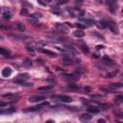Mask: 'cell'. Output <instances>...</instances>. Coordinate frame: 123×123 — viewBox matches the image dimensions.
Listing matches in <instances>:
<instances>
[{"instance_id":"1","label":"cell","mask_w":123,"mask_h":123,"mask_svg":"<svg viewBox=\"0 0 123 123\" xmlns=\"http://www.w3.org/2000/svg\"><path fill=\"white\" fill-rule=\"evenodd\" d=\"M121 87H122V85H121V84H119V83H117V84H111V85L103 86V87H101V88H100V89H101L102 91L112 93V92H114L117 89H120Z\"/></svg>"},{"instance_id":"2","label":"cell","mask_w":123,"mask_h":123,"mask_svg":"<svg viewBox=\"0 0 123 123\" xmlns=\"http://www.w3.org/2000/svg\"><path fill=\"white\" fill-rule=\"evenodd\" d=\"M8 37L13 38L14 39L21 40V41H30V40H32V39H31L32 38H30V37H28V36H25V35H22V34H21V35H18V34H9Z\"/></svg>"},{"instance_id":"3","label":"cell","mask_w":123,"mask_h":123,"mask_svg":"<svg viewBox=\"0 0 123 123\" xmlns=\"http://www.w3.org/2000/svg\"><path fill=\"white\" fill-rule=\"evenodd\" d=\"M30 78V75L28 74V73H20V74H18L17 75V77H16V79H15V83H18V84H22L23 82H25V81H27L28 79Z\"/></svg>"},{"instance_id":"4","label":"cell","mask_w":123,"mask_h":123,"mask_svg":"<svg viewBox=\"0 0 123 123\" xmlns=\"http://www.w3.org/2000/svg\"><path fill=\"white\" fill-rule=\"evenodd\" d=\"M0 14H1L3 15V17L6 19H10L12 17V12L7 7H0Z\"/></svg>"},{"instance_id":"5","label":"cell","mask_w":123,"mask_h":123,"mask_svg":"<svg viewBox=\"0 0 123 123\" xmlns=\"http://www.w3.org/2000/svg\"><path fill=\"white\" fill-rule=\"evenodd\" d=\"M107 4H108V7H109V10H110L111 13H115L116 12V10H117L116 0H108Z\"/></svg>"},{"instance_id":"6","label":"cell","mask_w":123,"mask_h":123,"mask_svg":"<svg viewBox=\"0 0 123 123\" xmlns=\"http://www.w3.org/2000/svg\"><path fill=\"white\" fill-rule=\"evenodd\" d=\"M48 105H49V103H48V102H45V103H42V104L38 105V106L30 107V108H28V109H26V110H24V112H26V113H28V112H37V111L40 110L42 107H44V106H48Z\"/></svg>"},{"instance_id":"7","label":"cell","mask_w":123,"mask_h":123,"mask_svg":"<svg viewBox=\"0 0 123 123\" xmlns=\"http://www.w3.org/2000/svg\"><path fill=\"white\" fill-rule=\"evenodd\" d=\"M106 24H107V26L111 29V31H112L113 33H114V34H118V33H119V29H118L117 25H116L114 22L109 21V22H106Z\"/></svg>"},{"instance_id":"8","label":"cell","mask_w":123,"mask_h":123,"mask_svg":"<svg viewBox=\"0 0 123 123\" xmlns=\"http://www.w3.org/2000/svg\"><path fill=\"white\" fill-rule=\"evenodd\" d=\"M45 99H46V96L45 95H36V96L30 97L29 98V101L35 103V102H41V101H43Z\"/></svg>"},{"instance_id":"9","label":"cell","mask_w":123,"mask_h":123,"mask_svg":"<svg viewBox=\"0 0 123 123\" xmlns=\"http://www.w3.org/2000/svg\"><path fill=\"white\" fill-rule=\"evenodd\" d=\"M62 78L66 81H77L79 79L78 75L74 74H62Z\"/></svg>"},{"instance_id":"10","label":"cell","mask_w":123,"mask_h":123,"mask_svg":"<svg viewBox=\"0 0 123 123\" xmlns=\"http://www.w3.org/2000/svg\"><path fill=\"white\" fill-rule=\"evenodd\" d=\"M55 26H56V29L58 31H60V32H63V33H66L67 32V27H66L65 24H64V23H56Z\"/></svg>"},{"instance_id":"11","label":"cell","mask_w":123,"mask_h":123,"mask_svg":"<svg viewBox=\"0 0 123 123\" xmlns=\"http://www.w3.org/2000/svg\"><path fill=\"white\" fill-rule=\"evenodd\" d=\"M58 98H59L60 101L64 102V103H69V102L72 101V97H70L68 95H60Z\"/></svg>"},{"instance_id":"12","label":"cell","mask_w":123,"mask_h":123,"mask_svg":"<svg viewBox=\"0 0 123 123\" xmlns=\"http://www.w3.org/2000/svg\"><path fill=\"white\" fill-rule=\"evenodd\" d=\"M66 50L69 52V53H71V54H73V55H77L78 53H77V51H76V49L74 48V46H72V45H68V44H64V46Z\"/></svg>"},{"instance_id":"13","label":"cell","mask_w":123,"mask_h":123,"mask_svg":"<svg viewBox=\"0 0 123 123\" xmlns=\"http://www.w3.org/2000/svg\"><path fill=\"white\" fill-rule=\"evenodd\" d=\"M80 20L82 22H84V24L86 26H91V25H94V21L92 19H89V18H86V17H81Z\"/></svg>"},{"instance_id":"14","label":"cell","mask_w":123,"mask_h":123,"mask_svg":"<svg viewBox=\"0 0 123 123\" xmlns=\"http://www.w3.org/2000/svg\"><path fill=\"white\" fill-rule=\"evenodd\" d=\"M103 63H104L105 64L109 65V66H111V65H113V64H114V62H113L111 58H109L108 56H104V57H103Z\"/></svg>"},{"instance_id":"15","label":"cell","mask_w":123,"mask_h":123,"mask_svg":"<svg viewBox=\"0 0 123 123\" xmlns=\"http://www.w3.org/2000/svg\"><path fill=\"white\" fill-rule=\"evenodd\" d=\"M12 74V68L11 67H5L2 70V76L3 77H9Z\"/></svg>"},{"instance_id":"16","label":"cell","mask_w":123,"mask_h":123,"mask_svg":"<svg viewBox=\"0 0 123 123\" xmlns=\"http://www.w3.org/2000/svg\"><path fill=\"white\" fill-rule=\"evenodd\" d=\"M41 51H42L44 54H46L47 56L51 57V58H55V57H57V53H55V52H53V51H51V50H48V49H42Z\"/></svg>"},{"instance_id":"17","label":"cell","mask_w":123,"mask_h":123,"mask_svg":"<svg viewBox=\"0 0 123 123\" xmlns=\"http://www.w3.org/2000/svg\"><path fill=\"white\" fill-rule=\"evenodd\" d=\"M91 115H89V113H83V114H81L80 115V120L81 121H89L90 119H91Z\"/></svg>"},{"instance_id":"18","label":"cell","mask_w":123,"mask_h":123,"mask_svg":"<svg viewBox=\"0 0 123 123\" xmlns=\"http://www.w3.org/2000/svg\"><path fill=\"white\" fill-rule=\"evenodd\" d=\"M118 72H119V70H114V71L109 72V73H107V74L105 75V77L106 78H113V77H115L118 74Z\"/></svg>"},{"instance_id":"19","label":"cell","mask_w":123,"mask_h":123,"mask_svg":"<svg viewBox=\"0 0 123 123\" xmlns=\"http://www.w3.org/2000/svg\"><path fill=\"white\" fill-rule=\"evenodd\" d=\"M73 36H75L77 38H83L85 36V32L82 31V30H76L73 32Z\"/></svg>"},{"instance_id":"20","label":"cell","mask_w":123,"mask_h":123,"mask_svg":"<svg viewBox=\"0 0 123 123\" xmlns=\"http://www.w3.org/2000/svg\"><path fill=\"white\" fill-rule=\"evenodd\" d=\"M0 54L3 56H9L11 54V52L8 50V49H5L3 47H0Z\"/></svg>"},{"instance_id":"21","label":"cell","mask_w":123,"mask_h":123,"mask_svg":"<svg viewBox=\"0 0 123 123\" xmlns=\"http://www.w3.org/2000/svg\"><path fill=\"white\" fill-rule=\"evenodd\" d=\"M53 89V86H45V87H40L38 89L39 91H47V90H50Z\"/></svg>"},{"instance_id":"22","label":"cell","mask_w":123,"mask_h":123,"mask_svg":"<svg viewBox=\"0 0 123 123\" xmlns=\"http://www.w3.org/2000/svg\"><path fill=\"white\" fill-rule=\"evenodd\" d=\"M23 65L25 66V67H31L32 66V62H31V60L30 59H25L23 61Z\"/></svg>"},{"instance_id":"23","label":"cell","mask_w":123,"mask_h":123,"mask_svg":"<svg viewBox=\"0 0 123 123\" xmlns=\"http://www.w3.org/2000/svg\"><path fill=\"white\" fill-rule=\"evenodd\" d=\"M88 111H89L90 113H99V109L95 108V107H89V108H88Z\"/></svg>"},{"instance_id":"24","label":"cell","mask_w":123,"mask_h":123,"mask_svg":"<svg viewBox=\"0 0 123 123\" xmlns=\"http://www.w3.org/2000/svg\"><path fill=\"white\" fill-rule=\"evenodd\" d=\"M28 21H29L30 23H32V24H36V23L39 21V19H38V18H36L33 15H31L29 16V18H28Z\"/></svg>"},{"instance_id":"25","label":"cell","mask_w":123,"mask_h":123,"mask_svg":"<svg viewBox=\"0 0 123 123\" xmlns=\"http://www.w3.org/2000/svg\"><path fill=\"white\" fill-rule=\"evenodd\" d=\"M16 27H17V29L19 30V31H24L25 30V25H24L23 23H21V22H16Z\"/></svg>"},{"instance_id":"26","label":"cell","mask_w":123,"mask_h":123,"mask_svg":"<svg viewBox=\"0 0 123 123\" xmlns=\"http://www.w3.org/2000/svg\"><path fill=\"white\" fill-rule=\"evenodd\" d=\"M67 89H70V90H74V91H76V90H78V89H79V87H78L77 85L71 84V85H68Z\"/></svg>"},{"instance_id":"27","label":"cell","mask_w":123,"mask_h":123,"mask_svg":"<svg viewBox=\"0 0 123 123\" xmlns=\"http://www.w3.org/2000/svg\"><path fill=\"white\" fill-rule=\"evenodd\" d=\"M64 63L65 64H74V62H73V60L72 59H70V58H64Z\"/></svg>"},{"instance_id":"28","label":"cell","mask_w":123,"mask_h":123,"mask_svg":"<svg viewBox=\"0 0 123 123\" xmlns=\"http://www.w3.org/2000/svg\"><path fill=\"white\" fill-rule=\"evenodd\" d=\"M96 25H97V27H98V28H102V29L107 27V24H106V22H104V21L97 22V23H96Z\"/></svg>"},{"instance_id":"29","label":"cell","mask_w":123,"mask_h":123,"mask_svg":"<svg viewBox=\"0 0 123 123\" xmlns=\"http://www.w3.org/2000/svg\"><path fill=\"white\" fill-rule=\"evenodd\" d=\"M26 50H27V51H28L32 56H34V55H35V49H34L32 46L27 45V46H26Z\"/></svg>"},{"instance_id":"30","label":"cell","mask_w":123,"mask_h":123,"mask_svg":"<svg viewBox=\"0 0 123 123\" xmlns=\"http://www.w3.org/2000/svg\"><path fill=\"white\" fill-rule=\"evenodd\" d=\"M90 97L93 98V99H102V98H104V95H102V94H90Z\"/></svg>"},{"instance_id":"31","label":"cell","mask_w":123,"mask_h":123,"mask_svg":"<svg viewBox=\"0 0 123 123\" xmlns=\"http://www.w3.org/2000/svg\"><path fill=\"white\" fill-rule=\"evenodd\" d=\"M122 101H123V96H122V95H118V96H116V97H115V99H114V102H115L116 104H120Z\"/></svg>"},{"instance_id":"32","label":"cell","mask_w":123,"mask_h":123,"mask_svg":"<svg viewBox=\"0 0 123 123\" xmlns=\"http://www.w3.org/2000/svg\"><path fill=\"white\" fill-rule=\"evenodd\" d=\"M51 12L53 13V14H56V15H59L60 13H61V10L58 8V7H52L51 8Z\"/></svg>"},{"instance_id":"33","label":"cell","mask_w":123,"mask_h":123,"mask_svg":"<svg viewBox=\"0 0 123 123\" xmlns=\"http://www.w3.org/2000/svg\"><path fill=\"white\" fill-rule=\"evenodd\" d=\"M15 110V109H9V110H4V111H0V114H2V113H14Z\"/></svg>"},{"instance_id":"34","label":"cell","mask_w":123,"mask_h":123,"mask_svg":"<svg viewBox=\"0 0 123 123\" xmlns=\"http://www.w3.org/2000/svg\"><path fill=\"white\" fill-rule=\"evenodd\" d=\"M81 49H82V51H83L84 53H86V54H88V53L89 52V47H88L87 45H82V46H81Z\"/></svg>"},{"instance_id":"35","label":"cell","mask_w":123,"mask_h":123,"mask_svg":"<svg viewBox=\"0 0 123 123\" xmlns=\"http://www.w3.org/2000/svg\"><path fill=\"white\" fill-rule=\"evenodd\" d=\"M75 26L77 27V28H79L80 30H82V29H85V28H87L88 26H86L85 24H82V23H76L75 24Z\"/></svg>"},{"instance_id":"36","label":"cell","mask_w":123,"mask_h":123,"mask_svg":"<svg viewBox=\"0 0 123 123\" xmlns=\"http://www.w3.org/2000/svg\"><path fill=\"white\" fill-rule=\"evenodd\" d=\"M3 97L5 98H15V94H13V93H8V94H4Z\"/></svg>"},{"instance_id":"37","label":"cell","mask_w":123,"mask_h":123,"mask_svg":"<svg viewBox=\"0 0 123 123\" xmlns=\"http://www.w3.org/2000/svg\"><path fill=\"white\" fill-rule=\"evenodd\" d=\"M20 15H28V10L25 9V8H23V9L20 11Z\"/></svg>"},{"instance_id":"38","label":"cell","mask_w":123,"mask_h":123,"mask_svg":"<svg viewBox=\"0 0 123 123\" xmlns=\"http://www.w3.org/2000/svg\"><path fill=\"white\" fill-rule=\"evenodd\" d=\"M76 72L79 73V74H82V73L85 72V68H81V67H80V68H77V69H76Z\"/></svg>"},{"instance_id":"39","label":"cell","mask_w":123,"mask_h":123,"mask_svg":"<svg viewBox=\"0 0 123 123\" xmlns=\"http://www.w3.org/2000/svg\"><path fill=\"white\" fill-rule=\"evenodd\" d=\"M57 1L60 4H65V3H67V0H57Z\"/></svg>"},{"instance_id":"40","label":"cell","mask_w":123,"mask_h":123,"mask_svg":"<svg viewBox=\"0 0 123 123\" xmlns=\"http://www.w3.org/2000/svg\"><path fill=\"white\" fill-rule=\"evenodd\" d=\"M103 48H104V45H96L97 50H100V49H103Z\"/></svg>"},{"instance_id":"41","label":"cell","mask_w":123,"mask_h":123,"mask_svg":"<svg viewBox=\"0 0 123 123\" xmlns=\"http://www.w3.org/2000/svg\"><path fill=\"white\" fill-rule=\"evenodd\" d=\"M6 106H7V103L0 102V108H3V107H6Z\"/></svg>"},{"instance_id":"42","label":"cell","mask_w":123,"mask_h":123,"mask_svg":"<svg viewBox=\"0 0 123 123\" xmlns=\"http://www.w3.org/2000/svg\"><path fill=\"white\" fill-rule=\"evenodd\" d=\"M97 122H98V123H100V122L104 123V122H105V120H104V119H102V118H100V119H98V120H97Z\"/></svg>"},{"instance_id":"43","label":"cell","mask_w":123,"mask_h":123,"mask_svg":"<svg viewBox=\"0 0 123 123\" xmlns=\"http://www.w3.org/2000/svg\"><path fill=\"white\" fill-rule=\"evenodd\" d=\"M37 63H38V64H39H39H43V63H42V60H37Z\"/></svg>"},{"instance_id":"44","label":"cell","mask_w":123,"mask_h":123,"mask_svg":"<svg viewBox=\"0 0 123 123\" xmlns=\"http://www.w3.org/2000/svg\"><path fill=\"white\" fill-rule=\"evenodd\" d=\"M84 90H88V91H89V90H90V88H85V89H84Z\"/></svg>"},{"instance_id":"45","label":"cell","mask_w":123,"mask_h":123,"mask_svg":"<svg viewBox=\"0 0 123 123\" xmlns=\"http://www.w3.org/2000/svg\"><path fill=\"white\" fill-rule=\"evenodd\" d=\"M93 57H94V58H99L100 56H99V55H96V54H94V55H93Z\"/></svg>"},{"instance_id":"46","label":"cell","mask_w":123,"mask_h":123,"mask_svg":"<svg viewBox=\"0 0 123 123\" xmlns=\"http://www.w3.org/2000/svg\"><path fill=\"white\" fill-rule=\"evenodd\" d=\"M0 39H3V37L2 36H0Z\"/></svg>"},{"instance_id":"47","label":"cell","mask_w":123,"mask_h":123,"mask_svg":"<svg viewBox=\"0 0 123 123\" xmlns=\"http://www.w3.org/2000/svg\"><path fill=\"white\" fill-rule=\"evenodd\" d=\"M77 1H80L81 2V1H84V0H77Z\"/></svg>"}]
</instances>
